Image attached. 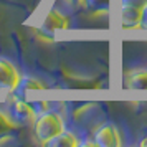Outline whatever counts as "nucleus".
<instances>
[{
  "instance_id": "nucleus-1",
  "label": "nucleus",
  "mask_w": 147,
  "mask_h": 147,
  "mask_svg": "<svg viewBox=\"0 0 147 147\" xmlns=\"http://www.w3.org/2000/svg\"><path fill=\"white\" fill-rule=\"evenodd\" d=\"M65 129H66L65 117L55 109H47L36 114V117L32 122V139L38 146H47Z\"/></svg>"
},
{
  "instance_id": "nucleus-2",
  "label": "nucleus",
  "mask_w": 147,
  "mask_h": 147,
  "mask_svg": "<svg viewBox=\"0 0 147 147\" xmlns=\"http://www.w3.org/2000/svg\"><path fill=\"white\" fill-rule=\"evenodd\" d=\"M69 18L58 8H50L38 27L35 28V36L43 43H53L58 32L69 28Z\"/></svg>"
},
{
  "instance_id": "nucleus-3",
  "label": "nucleus",
  "mask_w": 147,
  "mask_h": 147,
  "mask_svg": "<svg viewBox=\"0 0 147 147\" xmlns=\"http://www.w3.org/2000/svg\"><path fill=\"white\" fill-rule=\"evenodd\" d=\"M89 146L99 147H121L122 146V136L121 131L114 122H101L91 132V142Z\"/></svg>"
},
{
  "instance_id": "nucleus-4",
  "label": "nucleus",
  "mask_w": 147,
  "mask_h": 147,
  "mask_svg": "<svg viewBox=\"0 0 147 147\" xmlns=\"http://www.w3.org/2000/svg\"><path fill=\"white\" fill-rule=\"evenodd\" d=\"M5 111L10 114V117L18 122V124H32L33 119L36 117V113L33 109V104L32 102H27L22 98H17V96H10L5 102Z\"/></svg>"
},
{
  "instance_id": "nucleus-5",
  "label": "nucleus",
  "mask_w": 147,
  "mask_h": 147,
  "mask_svg": "<svg viewBox=\"0 0 147 147\" xmlns=\"http://www.w3.org/2000/svg\"><path fill=\"white\" fill-rule=\"evenodd\" d=\"M22 74L13 63L3 56H0V91L15 93L18 91Z\"/></svg>"
},
{
  "instance_id": "nucleus-6",
  "label": "nucleus",
  "mask_w": 147,
  "mask_h": 147,
  "mask_svg": "<svg viewBox=\"0 0 147 147\" xmlns=\"http://www.w3.org/2000/svg\"><path fill=\"white\" fill-rule=\"evenodd\" d=\"M18 129H20V124L10 117V114L5 111V107L3 109L0 107V146L8 142Z\"/></svg>"
},
{
  "instance_id": "nucleus-7",
  "label": "nucleus",
  "mask_w": 147,
  "mask_h": 147,
  "mask_svg": "<svg viewBox=\"0 0 147 147\" xmlns=\"http://www.w3.org/2000/svg\"><path fill=\"white\" fill-rule=\"evenodd\" d=\"M124 86L127 89H147V69L136 68L124 74Z\"/></svg>"
},
{
  "instance_id": "nucleus-8",
  "label": "nucleus",
  "mask_w": 147,
  "mask_h": 147,
  "mask_svg": "<svg viewBox=\"0 0 147 147\" xmlns=\"http://www.w3.org/2000/svg\"><path fill=\"white\" fill-rule=\"evenodd\" d=\"M142 10L132 7H121V28L122 30H137L140 25Z\"/></svg>"
},
{
  "instance_id": "nucleus-9",
  "label": "nucleus",
  "mask_w": 147,
  "mask_h": 147,
  "mask_svg": "<svg viewBox=\"0 0 147 147\" xmlns=\"http://www.w3.org/2000/svg\"><path fill=\"white\" fill-rule=\"evenodd\" d=\"M78 146H81L80 137L73 131H66V129L47 144V147H78Z\"/></svg>"
},
{
  "instance_id": "nucleus-10",
  "label": "nucleus",
  "mask_w": 147,
  "mask_h": 147,
  "mask_svg": "<svg viewBox=\"0 0 147 147\" xmlns=\"http://www.w3.org/2000/svg\"><path fill=\"white\" fill-rule=\"evenodd\" d=\"M109 5H111V0H84V5L91 13L96 15H106L109 12Z\"/></svg>"
},
{
  "instance_id": "nucleus-11",
  "label": "nucleus",
  "mask_w": 147,
  "mask_h": 147,
  "mask_svg": "<svg viewBox=\"0 0 147 147\" xmlns=\"http://www.w3.org/2000/svg\"><path fill=\"white\" fill-rule=\"evenodd\" d=\"M47 88H48L47 83L41 81V80H38V78H22L18 89L30 91V89H47Z\"/></svg>"
},
{
  "instance_id": "nucleus-12",
  "label": "nucleus",
  "mask_w": 147,
  "mask_h": 147,
  "mask_svg": "<svg viewBox=\"0 0 147 147\" xmlns=\"http://www.w3.org/2000/svg\"><path fill=\"white\" fill-rule=\"evenodd\" d=\"M146 5H147V0H121V7H132V8L144 10Z\"/></svg>"
},
{
  "instance_id": "nucleus-13",
  "label": "nucleus",
  "mask_w": 147,
  "mask_h": 147,
  "mask_svg": "<svg viewBox=\"0 0 147 147\" xmlns=\"http://www.w3.org/2000/svg\"><path fill=\"white\" fill-rule=\"evenodd\" d=\"M139 28H140V30H147V5L144 7V10H142V17H140Z\"/></svg>"
},
{
  "instance_id": "nucleus-14",
  "label": "nucleus",
  "mask_w": 147,
  "mask_h": 147,
  "mask_svg": "<svg viewBox=\"0 0 147 147\" xmlns=\"http://www.w3.org/2000/svg\"><path fill=\"white\" fill-rule=\"evenodd\" d=\"M69 5H74V7H81V5H84V0H66Z\"/></svg>"
},
{
  "instance_id": "nucleus-15",
  "label": "nucleus",
  "mask_w": 147,
  "mask_h": 147,
  "mask_svg": "<svg viewBox=\"0 0 147 147\" xmlns=\"http://www.w3.org/2000/svg\"><path fill=\"white\" fill-rule=\"evenodd\" d=\"M140 146H142V147H147V134H146V137L140 140Z\"/></svg>"
}]
</instances>
